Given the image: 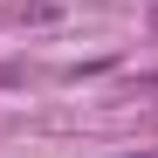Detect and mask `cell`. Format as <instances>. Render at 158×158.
I'll return each mask as SVG.
<instances>
[{"instance_id": "cell-1", "label": "cell", "mask_w": 158, "mask_h": 158, "mask_svg": "<svg viewBox=\"0 0 158 158\" xmlns=\"http://www.w3.org/2000/svg\"><path fill=\"white\" fill-rule=\"evenodd\" d=\"M14 83H28V69H21V62H0V89H14Z\"/></svg>"}]
</instances>
